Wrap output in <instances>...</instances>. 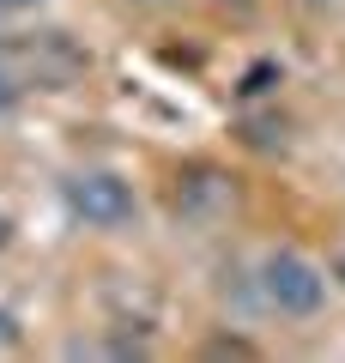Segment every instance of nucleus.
Wrapping results in <instances>:
<instances>
[{"label":"nucleus","mask_w":345,"mask_h":363,"mask_svg":"<svg viewBox=\"0 0 345 363\" xmlns=\"http://www.w3.org/2000/svg\"><path fill=\"white\" fill-rule=\"evenodd\" d=\"M327 285H333L327 267H315L303 248H267L261 255V303L291 315V321H309V315L327 309Z\"/></svg>","instance_id":"1"},{"label":"nucleus","mask_w":345,"mask_h":363,"mask_svg":"<svg viewBox=\"0 0 345 363\" xmlns=\"http://www.w3.org/2000/svg\"><path fill=\"white\" fill-rule=\"evenodd\" d=\"M85 67H91V55L67 30L13 37V55H6V73H18V85H43V91H67L73 79H85Z\"/></svg>","instance_id":"2"},{"label":"nucleus","mask_w":345,"mask_h":363,"mask_svg":"<svg viewBox=\"0 0 345 363\" xmlns=\"http://www.w3.org/2000/svg\"><path fill=\"white\" fill-rule=\"evenodd\" d=\"M61 194H67V212L85 230H121V224L140 218V194L115 169H79V176H67Z\"/></svg>","instance_id":"3"},{"label":"nucleus","mask_w":345,"mask_h":363,"mask_svg":"<svg viewBox=\"0 0 345 363\" xmlns=\"http://www.w3.org/2000/svg\"><path fill=\"white\" fill-rule=\"evenodd\" d=\"M170 206H176L182 224L212 230L218 218H230V212H236V176H230V169H218V164H188V169L176 176Z\"/></svg>","instance_id":"4"},{"label":"nucleus","mask_w":345,"mask_h":363,"mask_svg":"<svg viewBox=\"0 0 345 363\" xmlns=\"http://www.w3.org/2000/svg\"><path fill=\"white\" fill-rule=\"evenodd\" d=\"M236 133H243V145H255V152H285V116L279 109H248L243 121H236Z\"/></svg>","instance_id":"5"},{"label":"nucleus","mask_w":345,"mask_h":363,"mask_svg":"<svg viewBox=\"0 0 345 363\" xmlns=\"http://www.w3.org/2000/svg\"><path fill=\"white\" fill-rule=\"evenodd\" d=\"M279 85H285V67L273 61V55H261V61L243 67V79H236V97H243V104H267Z\"/></svg>","instance_id":"6"},{"label":"nucleus","mask_w":345,"mask_h":363,"mask_svg":"<svg viewBox=\"0 0 345 363\" xmlns=\"http://www.w3.org/2000/svg\"><path fill=\"white\" fill-rule=\"evenodd\" d=\"M206 357H261V345L243 333H218V339H206Z\"/></svg>","instance_id":"7"},{"label":"nucleus","mask_w":345,"mask_h":363,"mask_svg":"<svg viewBox=\"0 0 345 363\" xmlns=\"http://www.w3.org/2000/svg\"><path fill=\"white\" fill-rule=\"evenodd\" d=\"M103 351H109V357H152V345H146V339H128V333H109Z\"/></svg>","instance_id":"8"},{"label":"nucleus","mask_w":345,"mask_h":363,"mask_svg":"<svg viewBox=\"0 0 345 363\" xmlns=\"http://www.w3.org/2000/svg\"><path fill=\"white\" fill-rule=\"evenodd\" d=\"M18 97H25V85H18V73H6V67H0V121H6V116L18 109Z\"/></svg>","instance_id":"9"},{"label":"nucleus","mask_w":345,"mask_h":363,"mask_svg":"<svg viewBox=\"0 0 345 363\" xmlns=\"http://www.w3.org/2000/svg\"><path fill=\"white\" fill-rule=\"evenodd\" d=\"M0 345H18V315L0 303Z\"/></svg>","instance_id":"10"},{"label":"nucleus","mask_w":345,"mask_h":363,"mask_svg":"<svg viewBox=\"0 0 345 363\" xmlns=\"http://www.w3.org/2000/svg\"><path fill=\"white\" fill-rule=\"evenodd\" d=\"M327 279H333V285H339V291H345V248H339V255H333V260H327Z\"/></svg>","instance_id":"11"},{"label":"nucleus","mask_w":345,"mask_h":363,"mask_svg":"<svg viewBox=\"0 0 345 363\" xmlns=\"http://www.w3.org/2000/svg\"><path fill=\"white\" fill-rule=\"evenodd\" d=\"M31 6H43V0H0V13H31Z\"/></svg>","instance_id":"12"},{"label":"nucleus","mask_w":345,"mask_h":363,"mask_svg":"<svg viewBox=\"0 0 345 363\" xmlns=\"http://www.w3.org/2000/svg\"><path fill=\"white\" fill-rule=\"evenodd\" d=\"M13 242V218H6V212H0V248Z\"/></svg>","instance_id":"13"},{"label":"nucleus","mask_w":345,"mask_h":363,"mask_svg":"<svg viewBox=\"0 0 345 363\" xmlns=\"http://www.w3.org/2000/svg\"><path fill=\"white\" fill-rule=\"evenodd\" d=\"M6 55H13V37H6V30H0V67H6Z\"/></svg>","instance_id":"14"},{"label":"nucleus","mask_w":345,"mask_h":363,"mask_svg":"<svg viewBox=\"0 0 345 363\" xmlns=\"http://www.w3.org/2000/svg\"><path fill=\"white\" fill-rule=\"evenodd\" d=\"M303 6H345V0H303Z\"/></svg>","instance_id":"15"},{"label":"nucleus","mask_w":345,"mask_h":363,"mask_svg":"<svg viewBox=\"0 0 345 363\" xmlns=\"http://www.w3.org/2000/svg\"><path fill=\"white\" fill-rule=\"evenodd\" d=\"M218 6H255V0H218Z\"/></svg>","instance_id":"16"},{"label":"nucleus","mask_w":345,"mask_h":363,"mask_svg":"<svg viewBox=\"0 0 345 363\" xmlns=\"http://www.w3.org/2000/svg\"><path fill=\"white\" fill-rule=\"evenodd\" d=\"M133 6H164V0H133Z\"/></svg>","instance_id":"17"}]
</instances>
